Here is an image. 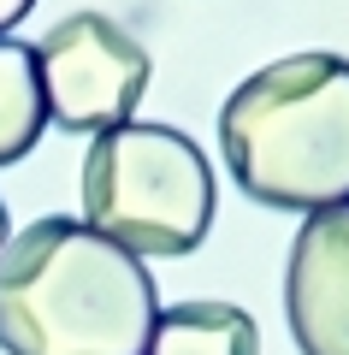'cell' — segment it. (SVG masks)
Returning a JSON list of instances; mask_svg holds the SVG:
<instances>
[{
	"label": "cell",
	"instance_id": "7",
	"mask_svg": "<svg viewBox=\"0 0 349 355\" xmlns=\"http://www.w3.org/2000/svg\"><path fill=\"white\" fill-rule=\"evenodd\" d=\"M48 130V101H42L36 48L0 36V166L24 160Z\"/></svg>",
	"mask_w": 349,
	"mask_h": 355
},
{
	"label": "cell",
	"instance_id": "4",
	"mask_svg": "<svg viewBox=\"0 0 349 355\" xmlns=\"http://www.w3.org/2000/svg\"><path fill=\"white\" fill-rule=\"evenodd\" d=\"M36 71L53 125L101 137L112 125H130L148 89V48L107 12H71L36 42Z\"/></svg>",
	"mask_w": 349,
	"mask_h": 355
},
{
	"label": "cell",
	"instance_id": "5",
	"mask_svg": "<svg viewBox=\"0 0 349 355\" xmlns=\"http://www.w3.org/2000/svg\"><path fill=\"white\" fill-rule=\"evenodd\" d=\"M284 320L302 355H349V202L302 219L284 261Z\"/></svg>",
	"mask_w": 349,
	"mask_h": 355
},
{
	"label": "cell",
	"instance_id": "8",
	"mask_svg": "<svg viewBox=\"0 0 349 355\" xmlns=\"http://www.w3.org/2000/svg\"><path fill=\"white\" fill-rule=\"evenodd\" d=\"M30 6H36V0H0V36H6L12 24H24V18H30Z\"/></svg>",
	"mask_w": 349,
	"mask_h": 355
},
{
	"label": "cell",
	"instance_id": "9",
	"mask_svg": "<svg viewBox=\"0 0 349 355\" xmlns=\"http://www.w3.org/2000/svg\"><path fill=\"white\" fill-rule=\"evenodd\" d=\"M0 249H6V207H0Z\"/></svg>",
	"mask_w": 349,
	"mask_h": 355
},
{
	"label": "cell",
	"instance_id": "1",
	"mask_svg": "<svg viewBox=\"0 0 349 355\" xmlns=\"http://www.w3.org/2000/svg\"><path fill=\"white\" fill-rule=\"evenodd\" d=\"M160 291L142 254L83 219L48 214L0 249L6 355H148Z\"/></svg>",
	"mask_w": 349,
	"mask_h": 355
},
{
	"label": "cell",
	"instance_id": "2",
	"mask_svg": "<svg viewBox=\"0 0 349 355\" xmlns=\"http://www.w3.org/2000/svg\"><path fill=\"white\" fill-rule=\"evenodd\" d=\"M219 154L261 207L349 202V60L314 48L243 77L219 107Z\"/></svg>",
	"mask_w": 349,
	"mask_h": 355
},
{
	"label": "cell",
	"instance_id": "6",
	"mask_svg": "<svg viewBox=\"0 0 349 355\" xmlns=\"http://www.w3.org/2000/svg\"><path fill=\"white\" fill-rule=\"evenodd\" d=\"M148 355H261V326L237 302H172L154 320Z\"/></svg>",
	"mask_w": 349,
	"mask_h": 355
},
{
	"label": "cell",
	"instance_id": "3",
	"mask_svg": "<svg viewBox=\"0 0 349 355\" xmlns=\"http://www.w3.org/2000/svg\"><path fill=\"white\" fill-rule=\"evenodd\" d=\"M213 166L172 125H112L83 154V225L130 254H189L213 231Z\"/></svg>",
	"mask_w": 349,
	"mask_h": 355
}]
</instances>
